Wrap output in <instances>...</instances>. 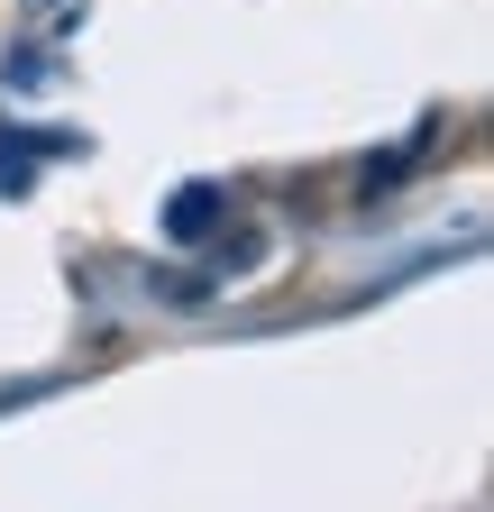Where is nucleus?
<instances>
[{
	"label": "nucleus",
	"mask_w": 494,
	"mask_h": 512,
	"mask_svg": "<svg viewBox=\"0 0 494 512\" xmlns=\"http://www.w3.org/2000/svg\"><path fill=\"white\" fill-rule=\"evenodd\" d=\"M220 211H229L220 183H183V202L165 211V229H174V238H202V229H220Z\"/></svg>",
	"instance_id": "f257e3e1"
}]
</instances>
